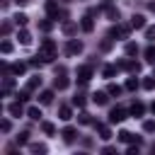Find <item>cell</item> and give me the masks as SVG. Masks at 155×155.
I'll list each match as a JSON object with an SVG mask.
<instances>
[{
  "instance_id": "6da1fadb",
  "label": "cell",
  "mask_w": 155,
  "mask_h": 155,
  "mask_svg": "<svg viewBox=\"0 0 155 155\" xmlns=\"http://www.w3.org/2000/svg\"><path fill=\"white\" fill-rule=\"evenodd\" d=\"M39 56H41L44 63H51V61L56 58V44H53L51 39H44V41H41V48H39Z\"/></svg>"
},
{
  "instance_id": "7a4b0ae2",
  "label": "cell",
  "mask_w": 155,
  "mask_h": 155,
  "mask_svg": "<svg viewBox=\"0 0 155 155\" xmlns=\"http://www.w3.org/2000/svg\"><path fill=\"white\" fill-rule=\"evenodd\" d=\"M126 116H128V111H126V109H121V107H116V109H111V111H109V124H121Z\"/></svg>"
},
{
  "instance_id": "3957f363",
  "label": "cell",
  "mask_w": 155,
  "mask_h": 155,
  "mask_svg": "<svg viewBox=\"0 0 155 155\" xmlns=\"http://www.w3.org/2000/svg\"><path fill=\"white\" fill-rule=\"evenodd\" d=\"M65 53H68V56H78V53H82V41L70 39V41H68V46H65Z\"/></svg>"
},
{
  "instance_id": "277c9868",
  "label": "cell",
  "mask_w": 155,
  "mask_h": 155,
  "mask_svg": "<svg viewBox=\"0 0 155 155\" xmlns=\"http://www.w3.org/2000/svg\"><path fill=\"white\" fill-rule=\"evenodd\" d=\"M90 78H92V65H80L78 68V80L80 82H87Z\"/></svg>"
},
{
  "instance_id": "5b68a950",
  "label": "cell",
  "mask_w": 155,
  "mask_h": 155,
  "mask_svg": "<svg viewBox=\"0 0 155 155\" xmlns=\"http://www.w3.org/2000/svg\"><path fill=\"white\" fill-rule=\"evenodd\" d=\"M22 102L17 99V102H12V104H7V114H12V116H22Z\"/></svg>"
},
{
  "instance_id": "8992f818",
  "label": "cell",
  "mask_w": 155,
  "mask_h": 155,
  "mask_svg": "<svg viewBox=\"0 0 155 155\" xmlns=\"http://www.w3.org/2000/svg\"><path fill=\"white\" fill-rule=\"evenodd\" d=\"M131 27L133 29H145V17L143 15H133L131 17Z\"/></svg>"
},
{
  "instance_id": "52a82bcc",
  "label": "cell",
  "mask_w": 155,
  "mask_h": 155,
  "mask_svg": "<svg viewBox=\"0 0 155 155\" xmlns=\"http://www.w3.org/2000/svg\"><path fill=\"white\" fill-rule=\"evenodd\" d=\"M80 29H82V31H92V29H94L92 15H85V17H82V22H80Z\"/></svg>"
},
{
  "instance_id": "ba28073f",
  "label": "cell",
  "mask_w": 155,
  "mask_h": 155,
  "mask_svg": "<svg viewBox=\"0 0 155 155\" xmlns=\"http://www.w3.org/2000/svg\"><path fill=\"white\" fill-rule=\"evenodd\" d=\"M58 119H61V121H70V119H73V111H70L68 104H63V107L58 109Z\"/></svg>"
},
{
  "instance_id": "9c48e42d",
  "label": "cell",
  "mask_w": 155,
  "mask_h": 155,
  "mask_svg": "<svg viewBox=\"0 0 155 155\" xmlns=\"http://www.w3.org/2000/svg\"><path fill=\"white\" fill-rule=\"evenodd\" d=\"M119 140H124V143H138V145H140V138H136V136L128 133V131H121V133H119Z\"/></svg>"
},
{
  "instance_id": "30bf717a",
  "label": "cell",
  "mask_w": 155,
  "mask_h": 155,
  "mask_svg": "<svg viewBox=\"0 0 155 155\" xmlns=\"http://www.w3.org/2000/svg\"><path fill=\"white\" fill-rule=\"evenodd\" d=\"M46 12H48V17H51V19H58V5H56L53 0H48V2H46Z\"/></svg>"
},
{
  "instance_id": "8fae6325",
  "label": "cell",
  "mask_w": 155,
  "mask_h": 155,
  "mask_svg": "<svg viewBox=\"0 0 155 155\" xmlns=\"http://www.w3.org/2000/svg\"><path fill=\"white\" fill-rule=\"evenodd\" d=\"M17 39H19V44H24V46H27V44H31V34H29L24 27L17 31Z\"/></svg>"
},
{
  "instance_id": "7c38bea8",
  "label": "cell",
  "mask_w": 155,
  "mask_h": 155,
  "mask_svg": "<svg viewBox=\"0 0 155 155\" xmlns=\"http://www.w3.org/2000/svg\"><path fill=\"white\" fill-rule=\"evenodd\" d=\"M68 85H70V82H68L65 75H56V80H53V87H56V90H65Z\"/></svg>"
},
{
  "instance_id": "4fadbf2b",
  "label": "cell",
  "mask_w": 155,
  "mask_h": 155,
  "mask_svg": "<svg viewBox=\"0 0 155 155\" xmlns=\"http://www.w3.org/2000/svg\"><path fill=\"white\" fill-rule=\"evenodd\" d=\"M107 99H109V92H94V94H92V102L99 104V107L107 104Z\"/></svg>"
},
{
  "instance_id": "5bb4252c",
  "label": "cell",
  "mask_w": 155,
  "mask_h": 155,
  "mask_svg": "<svg viewBox=\"0 0 155 155\" xmlns=\"http://www.w3.org/2000/svg\"><path fill=\"white\" fill-rule=\"evenodd\" d=\"M39 102H41V104H51V102H53V90H44V92L39 94Z\"/></svg>"
},
{
  "instance_id": "9a60e30c",
  "label": "cell",
  "mask_w": 155,
  "mask_h": 155,
  "mask_svg": "<svg viewBox=\"0 0 155 155\" xmlns=\"http://www.w3.org/2000/svg\"><path fill=\"white\" fill-rule=\"evenodd\" d=\"M121 68H126V70H131V73H138V70H140V63H136V61H124Z\"/></svg>"
},
{
  "instance_id": "2e32d148",
  "label": "cell",
  "mask_w": 155,
  "mask_h": 155,
  "mask_svg": "<svg viewBox=\"0 0 155 155\" xmlns=\"http://www.w3.org/2000/svg\"><path fill=\"white\" fill-rule=\"evenodd\" d=\"M143 111H145V104H143V102H133L131 114H133V116H143Z\"/></svg>"
},
{
  "instance_id": "e0dca14e",
  "label": "cell",
  "mask_w": 155,
  "mask_h": 155,
  "mask_svg": "<svg viewBox=\"0 0 155 155\" xmlns=\"http://www.w3.org/2000/svg\"><path fill=\"white\" fill-rule=\"evenodd\" d=\"M75 133H78V131H75V128H73V126H65V128H63V133H61V136H63V138H65V140H68V143H70V140H75Z\"/></svg>"
},
{
  "instance_id": "ac0fdd59",
  "label": "cell",
  "mask_w": 155,
  "mask_h": 155,
  "mask_svg": "<svg viewBox=\"0 0 155 155\" xmlns=\"http://www.w3.org/2000/svg\"><path fill=\"white\" fill-rule=\"evenodd\" d=\"M143 56H145V61H148V63H155V44H150V46L143 51Z\"/></svg>"
},
{
  "instance_id": "d6986e66",
  "label": "cell",
  "mask_w": 155,
  "mask_h": 155,
  "mask_svg": "<svg viewBox=\"0 0 155 155\" xmlns=\"http://www.w3.org/2000/svg\"><path fill=\"white\" fill-rule=\"evenodd\" d=\"M126 34H128V27H114V29L109 31V36H121V39H124Z\"/></svg>"
},
{
  "instance_id": "ffe728a7",
  "label": "cell",
  "mask_w": 155,
  "mask_h": 155,
  "mask_svg": "<svg viewBox=\"0 0 155 155\" xmlns=\"http://www.w3.org/2000/svg\"><path fill=\"white\" fill-rule=\"evenodd\" d=\"M27 116L34 119V121H39V119H41V109H39V107H29V109H27Z\"/></svg>"
},
{
  "instance_id": "44dd1931",
  "label": "cell",
  "mask_w": 155,
  "mask_h": 155,
  "mask_svg": "<svg viewBox=\"0 0 155 155\" xmlns=\"http://www.w3.org/2000/svg\"><path fill=\"white\" fill-rule=\"evenodd\" d=\"M97 131H99V138H102V140H109V138H111V133H109V128H107L104 124H97Z\"/></svg>"
},
{
  "instance_id": "7402d4cb",
  "label": "cell",
  "mask_w": 155,
  "mask_h": 155,
  "mask_svg": "<svg viewBox=\"0 0 155 155\" xmlns=\"http://www.w3.org/2000/svg\"><path fill=\"white\" fill-rule=\"evenodd\" d=\"M27 19H29V17H27L24 12H17V15H15V24H17V27H24Z\"/></svg>"
},
{
  "instance_id": "603a6c76",
  "label": "cell",
  "mask_w": 155,
  "mask_h": 155,
  "mask_svg": "<svg viewBox=\"0 0 155 155\" xmlns=\"http://www.w3.org/2000/svg\"><path fill=\"white\" fill-rule=\"evenodd\" d=\"M12 85H15V80H12V78H5V82H2V94H5V97L10 94V90H12Z\"/></svg>"
},
{
  "instance_id": "cb8c5ba5",
  "label": "cell",
  "mask_w": 155,
  "mask_h": 155,
  "mask_svg": "<svg viewBox=\"0 0 155 155\" xmlns=\"http://www.w3.org/2000/svg\"><path fill=\"white\" fill-rule=\"evenodd\" d=\"M41 128H44V133H46V136H53V133H56V126H53L51 121H44V124H41Z\"/></svg>"
},
{
  "instance_id": "d4e9b609",
  "label": "cell",
  "mask_w": 155,
  "mask_h": 155,
  "mask_svg": "<svg viewBox=\"0 0 155 155\" xmlns=\"http://www.w3.org/2000/svg\"><path fill=\"white\" fill-rule=\"evenodd\" d=\"M143 131H145V133H155V119L143 121Z\"/></svg>"
},
{
  "instance_id": "484cf974",
  "label": "cell",
  "mask_w": 155,
  "mask_h": 155,
  "mask_svg": "<svg viewBox=\"0 0 155 155\" xmlns=\"http://www.w3.org/2000/svg\"><path fill=\"white\" fill-rule=\"evenodd\" d=\"M104 10H107L109 19H119V10H116V7H111V5H104Z\"/></svg>"
},
{
  "instance_id": "4316f807",
  "label": "cell",
  "mask_w": 155,
  "mask_h": 155,
  "mask_svg": "<svg viewBox=\"0 0 155 155\" xmlns=\"http://www.w3.org/2000/svg\"><path fill=\"white\" fill-rule=\"evenodd\" d=\"M39 85H41V78H39V75H34V78H29V82H27V87H29V90H36Z\"/></svg>"
},
{
  "instance_id": "83f0119b",
  "label": "cell",
  "mask_w": 155,
  "mask_h": 155,
  "mask_svg": "<svg viewBox=\"0 0 155 155\" xmlns=\"http://www.w3.org/2000/svg\"><path fill=\"white\" fill-rule=\"evenodd\" d=\"M63 31H65V34L70 36V34H75V31H78V27H75L73 22H65V24H63Z\"/></svg>"
},
{
  "instance_id": "f1b7e54d",
  "label": "cell",
  "mask_w": 155,
  "mask_h": 155,
  "mask_svg": "<svg viewBox=\"0 0 155 155\" xmlns=\"http://www.w3.org/2000/svg\"><path fill=\"white\" fill-rule=\"evenodd\" d=\"M24 70H27V63H15V65H12V73H15V75H22Z\"/></svg>"
},
{
  "instance_id": "f546056e",
  "label": "cell",
  "mask_w": 155,
  "mask_h": 155,
  "mask_svg": "<svg viewBox=\"0 0 155 155\" xmlns=\"http://www.w3.org/2000/svg\"><path fill=\"white\" fill-rule=\"evenodd\" d=\"M39 27H41L44 31H51V27H53V22H51V17H48V19H41V22H39Z\"/></svg>"
},
{
  "instance_id": "4dcf8cb0",
  "label": "cell",
  "mask_w": 155,
  "mask_h": 155,
  "mask_svg": "<svg viewBox=\"0 0 155 155\" xmlns=\"http://www.w3.org/2000/svg\"><path fill=\"white\" fill-rule=\"evenodd\" d=\"M116 75V65H104V78H114Z\"/></svg>"
},
{
  "instance_id": "1f68e13d",
  "label": "cell",
  "mask_w": 155,
  "mask_h": 155,
  "mask_svg": "<svg viewBox=\"0 0 155 155\" xmlns=\"http://www.w3.org/2000/svg\"><path fill=\"white\" fill-rule=\"evenodd\" d=\"M29 150H31V153H46V145H41V143H31Z\"/></svg>"
},
{
  "instance_id": "d6a6232c",
  "label": "cell",
  "mask_w": 155,
  "mask_h": 155,
  "mask_svg": "<svg viewBox=\"0 0 155 155\" xmlns=\"http://www.w3.org/2000/svg\"><path fill=\"white\" fill-rule=\"evenodd\" d=\"M73 104H78V107H82V104H85V94H82V92H78V94L73 97Z\"/></svg>"
},
{
  "instance_id": "836d02e7",
  "label": "cell",
  "mask_w": 155,
  "mask_h": 155,
  "mask_svg": "<svg viewBox=\"0 0 155 155\" xmlns=\"http://www.w3.org/2000/svg\"><path fill=\"white\" fill-rule=\"evenodd\" d=\"M17 143H19V145H27V143H29V133H27V131L19 133V136H17Z\"/></svg>"
},
{
  "instance_id": "e575fe53",
  "label": "cell",
  "mask_w": 155,
  "mask_h": 155,
  "mask_svg": "<svg viewBox=\"0 0 155 155\" xmlns=\"http://www.w3.org/2000/svg\"><path fill=\"white\" fill-rule=\"evenodd\" d=\"M143 87H145V90H153V87H155V75H153V78H145V80H143Z\"/></svg>"
},
{
  "instance_id": "d590c367",
  "label": "cell",
  "mask_w": 155,
  "mask_h": 155,
  "mask_svg": "<svg viewBox=\"0 0 155 155\" xmlns=\"http://www.w3.org/2000/svg\"><path fill=\"white\" fill-rule=\"evenodd\" d=\"M145 39L148 41H155V27H145Z\"/></svg>"
},
{
  "instance_id": "8d00e7d4",
  "label": "cell",
  "mask_w": 155,
  "mask_h": 155,
  "mask_svg": "<svg viewBox=\"0 0 155 155\" xmlns=\"http://www.w3.org/2000/svg\"><path fill=\"white\" fill-rule=\"evenodd\" d=\"M136 87H138V80L136 78H128L126 80V90H136Z\"/></svg>"
},
{
  "instance_id": "74e56055",
  "label": "cell",
  "mask_w": 155,
  "mask_h": 155,
  "mask_svg": "<svg viewBox=\"0 0 155 155\" xmlns=\"http://www.w3.org/2000/svg\"><path fill=\"white\" fill-rule=\"evenodd\" d=\"M107 92H109V94H116V97H119V94H121V87H119V85H109V87H107Z\"/></svg>"
},
{
  "instance_id": "f35d334b",
  "label": "cell",
  "mask_w": 155,
  "mask_h": 155,
  "mask_svg": "<svg viewBox=\"0 0 155 155\" xmlns=\"http://www.w3.org/2000/svg\"><path fill=\"white\" fill-rule=\"evenodd\" d=\"M0 51H2V53H10V51H12V44H10V41H2V44H0Z\"/></svg>"
},
{
  "instance_id": "ab89813d",
  "label": "cell",
  "mask_w": 155,
  "mask_h": 155,
  "mask_svg": "<svg viewBox=\"0 0 155 155\" xmlns=\"http://www.w3.org/2000/svg\"><path fill=\"white\" fill-rule=\"evenodd\" d=\"M126 53H128V56L138 53V46H136V44H126Z\"/></svg>"
},
{
  "instance_id": "60d3db41",
  "label": "cell",
  "mask_w": 155,
  "mask_h": 155,
  "mask_svg": "<svg viewBox=\"0 0 155 155\" xmlns=\"http://www.w3.org/2000/svg\"><path fill=\"white\" fill-rule=\"evenodd\" d=\"M39 58H41V56H36V58H31V61H29V65H31V68H39V65H41V61H39Z\"/></svg>"
},
{
  "instance_id": "b9f144b4",
  "label": "cell",
  "mask_w": 155,
  "mask_h": 155,
  "mask_svg": "<svg viewBox=\"0 0 155 155\" xmlns=\"http://www.w3.org/2000/svg\"><path fill=\"white\" fill-rule=\"evenodd\" d=\"M0 128H2V133H7V131H10V121H7V119H2V124H0Z\"/></svg>"
},
{
  "instance_id": "7bdbcfd3",
  "label": "cell",
  "mask_w": 155,
  "mask_h": 155,
  "mask_svg": "<svg viewBox=\"0 0 155 155\" xmlns=\"http://www.w3.org/2000/svg\"><path fill=\"white\" fill-rule=\"evenodd\" d=\"M109 48H111V41H109V39H107V41H102V51H109Z\"/></svg>"
},
{
  "instance_id": "ee69618b",
  "label": "cell",
  "mask_w": 155,
  "mask_h": 155,
  "mask_svg": "<svg viewBox=\"0 0 155 155\" xmlns=\"http://www.w3.org/2000/svg\"><path fill=\"white\" fill-rule=\"evenodd\" d=\"M80 124H90V114H80Z\"/></svg>"
},
{
  "instance_id": "f6af8a7d",
  "label": "cell",
  "mask_w": 155,
  "mask_h": 155,
  "mask_svg": "<svg viewBox=\"0 0 155 155\" xmlns=\"http://www.w3.org/2000/svg\"><path fill=\"white\" fill-rule=\"evenodd\" d=\"M15 2H17V5H27L29 0H15Z\"/></svg>"
},
{
  "instance_id": "bcb514c9",
  "label": "cell",
  "mask_w": 155,
  "mask_h": 155,
  "mask_svg": "<svg viewBox=\"0 0 155 155\" xmlns=\"http://www.w3.org/2000/svg\"><path fill=\"white\" fill-rule=\"evenodd\" d=\"M148 7H150V10H153V12H155V0H153V2H150V5H148Z\"/></svg>"
},
{
  "instance_id": "7dc6e473",
  "label": "cell",
  "mask_w": 155,
  "mask_h": 155,
  "mask_svg": "<svg viewBox=\"0 0 155 155\" xmlns=\"http://www.w3.org/2000/svg\"><path fill=\"white\" fill-rule=\"evenodd\" d=\"M150 111H153V114H155V102H153V104H150Z\"/></svg>"
}]
</instances>
